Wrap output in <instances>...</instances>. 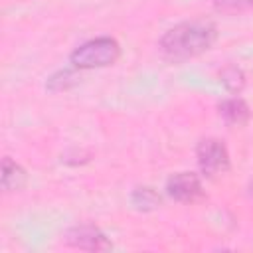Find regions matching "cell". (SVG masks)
Here are the masks:
<instances>
[{"label": "cell", "mask_w": 253, "mask_h": 253, "mask_svg": "<svg viewBox=\"0 0 253 253\" xmlns=\"http://www.w3.org/2000/svg\"><path fill=\"white\" fill-rule=\"evenodd\" d=\"M121 55V45L113 38H95L79 45L71 53V63L77 69H95V67H107L113 65Z\"/></svg>", "instance_id": "2"}, {"label": "cell", "mask_w": 253, "mask_h": 253, "mask_svg": "<svg viewBox=\"0 0 253 253\" xmlns=\"http://www.w3.org/2000/svg\"><path fill=\"white\" fill-rule=\"evenodd\" d=\"M221 83L229 89V91H239L241 87H243V73H241V69H237V67H225L223 71H221Z\"/></svg>", "instance_id": "9"}, {"label": "cell", "mask_w": 253, "mask_h": 253, "mask_svg": "<svg viewBox=\"0 0 253 253\" xmlns=\"http://www.w3.org/2000/svg\"><path fill=\"white\" fill-rule=\"evenodd\" d=\"M215 38L217 30L211 22L190 20L170 28L160 38V51L172 61H184L210 49Z\"/></svg>", "instance_id": "1"}, {"label": "cell", "mask_w": 253, "mask_h": 253, "mask_svg": "<svg viewBox=\"0 0 253 253\" xmlns=\"http://www.w3.org/2000/svg\"><path fill=\"white\" fill-rule=\"evenodd\" d=\"M24 184H26V170L20 164H16L14 160L4 158L2 160V186H4V190L14 192V190L24 188Z\"/></svg>", "instance_id": "6"}, {"label": "cell", "mask_w": 253, "mask_h": 253, "mask_svg": "<svg viewBox=\"0 0 253 253\" xmlns=\"http://www.w3.org/2000/svg\"><path fill=\"white\" fill-rule=\"evenodd\" d=\"M251 196H253V184H251Z\"/></svg>", "instance_id": "11"}, {"label": "cell", "mask_w": 253, "mask_h": 253, "mask_svg": "<svg viewBox=\"0 0 253 253\" xmlns=\"http://www.w3.org/2000/svg\"><path fill=\"white\" fill-rule=\"evenodd\" d=\"M132 204L138 210H152L160 204V196L152 188H138L132 194Z\"/></svg>", "instance_id": "8"}, {"label": "cell", "mask_w": 253, "mask_h": 253, "mask_svg": "<svg viewBox=\"0 0 253 253\" xmlns=\"http://www.w3.org/2000/svg\"><path fill=\"white\" fill-rule=\"evenodd\" d=\"M166 192L172 200L176 202H184V204H192L198 198H202V184L200 178L192 172H180L168 178L166 182Z\"/></svg>", "instance_id": "4"}, {"label": "cell", "mask_w": 253, "mask_h": 253, "mask_svg": "<svg viewBox=\"0 0 253 253\" xmlns=\"http://www.w3.org/2000/svg\"><path fill=\"white\" fill-rule=\"evenodd\" d=\"M65 239L69 245L79 247V249H89V251H101V249H109L111 243L107 241V237L93 225H77L71 227L65 233Z\"/></svg>", "instance_id": "5"}, {"label": "cell", "mask_w": 253, "mask_h": 253, "mask_svg": "<svg viewBox=\"0 0 253 253\" xmlns=\"http://www.w3.org/2000/svg\"><path fill=\"white\" fill-rule=\"evenodd\" d=\"M213 6L219 12H239L253 6V0H213Z\"/></svg>", "instance_id": "10"}, {"label": "cell", "mask_w": 253, "mask_h": 253, "mask_svg": "<svg viewBox=\"0 0 253 253\" xmlns=\"http://www.w3.org/2000/svg\"><path fill=\"white\" fill-rule=\"evenodd\" d=\"M219 115L229 125H243L249 117V109L241 99H227L219 105Z\"/></svg>", "instance_id": "7"}, {"label": "cell", "mask_w": 253, "mask_h": 253, "mask_svg": "<svg viewBox=\"0 0 253 253\" xmlns=\"http://www.w3.org/2000/svg\"><path fill=\"white\" fill-rule=\"evenodd\" d=\"M198 164H200V170L213 178L217 174H223L227 168H229V154H227V148L223 146V142H219L217 138H204L200 144H198Z\"/></svg>", "instance_id": "3"}]
</instances>
